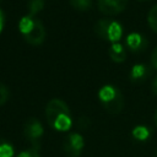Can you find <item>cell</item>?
<instances>
[{
  "label": "cell",
  "mask_w": 157,
  "mask_h": 157,
  "mask_svg": "<svg viewBox=\"0 0 157 157\" xmlns=\"http://www.w3.org/2000/svg\"><path fill=\"white\" fill-rule=\"evenodd\" d=\"M45 120L48 125L59 132H66L72 126V117L67 104L60 98H52L45 104Z\"/></svg>",
  "instance_id": "1"
},
{
  "label": "cell",
  "mask_w": 157,
  "mask_h": 157,
  "mask_svg": "<svg viewBox=\"0 0 157 157\" xmlns=\"http://www.w3.org/2000/svg\"><path fill=\"white\" fill-rule=\"evenodd\" d=\"M18 32L21 33L25 42H27L29 45L38 47L45 40V27L43 22L36 16L26 15L21 17L18 21Z\"/></svg>",
  "instance_id": "2"
},
{
  "label": "cell",
  "mask_w": 157,
  "mask_h": 157,
  "mask_svg": "<svg viewBox=\"0 0 157 157\" xmlns=\"http://www.w3.org/2000/svg\"><path fill=\"white\" fill-rule=\"evenodd\" d=\"M98 99L109 114H119L124 108V96L114 85H104L98 91Z\"/></svg>",
  "instance_id": "3"
},
{
  "label": "cell",
  "mask_w": 157,
  "mask_h": 157,
  "mask_svg": "<svg viewBox=\"0 0 157 157\" xmlns=\"http://www.w3.org/2000/svg\"><path fill=\"white\" fill-rule=\"evenodd\" d=\"M93 31L98 38H101L105 42H109L112 44L115 42H120V39L123 37L124 28H123L121 23L115 20L101 18L94 23Z\"/></svg>",
  "instance_id": "4"
},
{
  "label": "cell",
  "mask_w": 157,
  "mask_h": 157,
  "mask_svg": "<svg viewBox=\"0 0 157 157\" xmlns=\"http://www.w3.org/2000/svg\"><path fill=\"white\" fill-rule=\"evenodd\" d=\"M43 135H44V129L42 123L34 117L28 118L23 125V136L29 142L31 148L39 150Z\"/></svg>",
  "instance_id": "5"
},
{
  "label": "cell",
  "mask_w": 157,
  "mask_h": 157,
  "mask_svg": "<svg viewBox=\"0 0 157 157\" xmlns=\"http://www.w3.org/2000/svg\"><path fill=\"white\" fill-rule=\"evenodd\" d=\"M85 147V139L80 132H69L63 142L64 152L67 157H80Z\"/></svg>",
  "instance_id": "6"
},
{
  "label": "cell",
  "mask_w": 157,
  "mask_h": 157,
  "mask_svg": "<svg viewBox=\"0 0 157 157\" xmlns=\"http://www.w3.org/2000/svg\"><path fill=\"white\" fill-rule=\"evenodd\" d=\"M129 4V0H97L98 10L107 16H115L123 12Z\"/></svg>",
  "instance_id": "7"
},
{
  "label": "cell",
  "mask_w": 157,
  "mask_h": 157,
  "mask_svg": "<svg viewBox=\"0 0 157 157\" xmlns=\"http://www.w3.org/2000/svg\"><path fill=\"white\" fill-rule=\"evenodd\" d=\"M147 45V38L139 32H131L125 37V47L132 53H141L146 50Z\"/></svg>",
  "instance_id": "8"
},
{
  "label": "cell",
  "mask_w": 157,
  "mask_h": 157,
  "mask_svg": "<svg viewBox=\"0 0 157 157\" xmlns=\"http://www.w3.org/2000/svg\"><path fill=\"white\" fill-rule=\"evenodd\" d=\"M151 66L144 63H137L135 64L131 69H130V74H129V78L132 83L139 85L145 82L150 76H151Z\"/></svg>",
  "instance_id": "9"
},
{
  "label": "cell",
  "mask_w": 157,
  "mask_h": 157,
  "mask_svg": "<svg viewBox=\"0 0 157 157\" xmlns=\"http://www.w3.org/2000/svg\"><path fill=\"white\" fill-rule=\"evenodd\" d=\"M108 55L117 64H120V63L125 61V59H126V49H125V45L123 43H120V42L112 43L109 45V48H108Z\"/></svg>",
  "instance_id": "10"
},
{
  "label": "cell",
  "mask_w": 157,
  "mask_h": 157,
  "mask_svg": "<svg viewBox=\"0 0 157 157\" xmlns=\"http://www.w3.org/2000/svg\"><path fill=\"white\" fill-rule=\"evenodd\" d=\"M131 136L135 141L137 142H145L147 140H150V137L152 136V130L150 126L144 125V124H139L136 126L132 128L131 130Z\"/></svg>",
  "instance_id": "11"
},
{
  "label": "cell",
  "mask_w": 157,
  "mask_h": 157,
  "mask_svg": "<svg viewBox=\"0 0 157 157\" xmlns=\"http://www.w3.org/2000/svg\"><path fill=\"white\" fill-rule=\"evenodd\" d=\"M0 157H15L13 145L5 139H0Z\"/></svg>",
  "instance_id": "12"
},
{
  "label": "cell",
  "mask_w": 157,
  "mask_h": 157,
  "mask_svg": "<svg viewBox=\"0 0 157 157\" xmlns=\"http://www.w3.org/2000/svg\"><path fill=\"white\" fill-rule=\"evenodd\" d=\"M44 0H27V9L29 16H36L38 12H40L44 9Z\"/></svg>",
  "instance_id": "13"
},
{
  "label": "cell",
  "mask_w": 157,
  "mask_h": 157,
  "mask_svg": "<svg viewBox=\"0 0 157 157\" xmlns=\"http://www.w3.org/2000/svg\"><path fill=\"white\" fill-rule=\"evenodd\" d=\"M69 4L77 11H87L92 7V0H69Z\"/></svg>",
  "instance_id": "14"
},
{
  "label": "cell",
  "mask_w": 157,
  "mask_h": 157,
  "mask_svg": "<svg viewBox=\"0 0 157 157\" xmlns=\"http://www.w3.org/2000/svg\"><path fill=\"white\" fill-rule=\"evenodd\" d=\"M147 23L150 26V28L157 33V4L155 6H152L147 13Z\"/></svg>",
  "instance_id": "15"
},
{
  "label": "cell",
  "mask_w": 157,
  "mask_h": 157,
  "mask_svg": "<svg viewBox=\"0 0 157 157\" xmlns=\"http://www.w3.org/2000/svg\"><path fill=\"white\" fill-rule=\"evenodd\" d=\"M10 97V91H9V87L4 83H0V105L5 104L7 102Z\"/></svg>",
  "instance_id": "16"
},
{
  "label": "cell",
  "mask_w": 157,
  "mask_h": 157,
  "mask_svg": "<svg viewBox=\"0 0 157 157\" xmlns=\"http://www.w3.org/2000/svg\"><path fill=\"white\" fill-rule=\"evenodd\" d=\"M16 157H40V155L38 152V150L28 148V150H23V151L18 152Z\"/></svg>",
  "instance_id": "17"
},
{
  "label": "cell",
  "mask_w": 157,
  "mask_h": 157,
  "mask_svg": "<svg viewBox=\"0 0 157 157\" xmlns=\"http://www.w3.org/2000/svg\"><path fill=\"white\" fill-rule=\"evenodd\" d=\"M150 61H151V66L157 70V45L152 50V54L150 56Z\"/></svg>",
  "instance_id": "18"
},
{
  "label": "cell",
  "mask_w": 157,
  "mask_h": 157,
  "mask_svg": "<svg viewBox=\"0 0 157 157\" xmlns=\"http://www.w3.org/2000/svg\"><path fill=\"white\" fill-rule=\"evenodd\" d=\"M5 22H6L5 12H4L2 9L0 7V34L2 33V31H4V28H5Z\"/></svg>",
  "instance_id": "19"
},
{
  "label": "cell",
  "mask_w": 157,
  "mask_h": 157,
  "mask_svg": "<svg viewBox=\"0 0 157 157\" xmlns=\"http://www.w3.org/2000/svg\"><path fill=\"white\" fill-rule=\"evenodd\" d=\"M151 90H152V92L157 96V75L153 77V80H152V85H151Z\"/></svg>",
  "instance_id": "20"
},
{
  "label": "cell",
  "mask_w": 157,
  "mask_h": 157,
  "mask_svg": "<svg viewBox=\"0 0 157 157\" xmlns=\"http://www.w3.org/2000/svg\"><path fill=\"white\" fill-rule=\"evenodd\" d=\"M153 121H155V125L157 126V109L155 112V115H153Z\"/></svg>",
  "instance_id": "21"
},
{
  "label": "cell",
  "mask_w": 157,
  "mask_h": 157,
  "mask_svg": "<svg viewBox=\"0 0 157 157\" xmlns=\"http://www.w3.org/2000/svg\"><path fill=\"white\" fill-rule=\"evenodd\" d=\"M137 1H148V0H137Z\"/></svg>",
  "instance_id": "22"
},
{
  "label": "cell",
  "mask_w": 157,
  "mask_h": 157,
  "mask_svg": "<svg viewBox=\"0 0 157 157\" xmlns=\"http://www.w3.org/2000/svg\"><path fill=\"white\" fill-rule=\"evenodd\" d=\"M155 157H157V151H156V155H155Z\"/></svg>",
  "instance_id": "23"
},
{
  "label": "cell",
  "mask_w": 157,
  "mask_h": 157,
  "mask_svg": "<svg viewBox=\"0 0 157 157\" xmlns=\"http://www.w3.org/2000/svg\"><path fill=\"white\" fill-rule=\"evenodd\" d=\"M0 2H1V0H0Z\"/></svg>",
  "instance_id": "24"
}]
</instances>
